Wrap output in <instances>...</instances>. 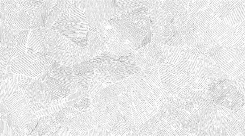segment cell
Returning <instances> with one entry per match:
<instances>
[{
  "instance_id": "obj_9",
  "label": "cell",
  "mask_w": 245,
  "mask_h": 136,
  "mask_svg": "<svg viewBox=\"0 0 245 136\" xmlns=\"http://www.w3.org/2000/svg\"><path fill=\"white\" fill-rule=\"evenodd\" d=\"M208 82L209 80L206 78H197L191 86L190 90H204L207 87Z\"/></svg>"
},
{
  "instance_id": "obj_1",
  "label": "cell",
  "mask_w": 245,
  "mask_h": 136,
  "mask_svg": "<svg viewBox=\"0 0 245 136\" xmlns=\"http://www.w3.org/2000/svg\"><path fill=\"white\" fill-rule=\"evenodd\" d=\"M26 47L40 52H45L48 54V49L46 47L45 39L41 27L31 30Z\"/></svg>"
},
{
  "instance_id": "obj_21",
  "label": "cell",
  "mask_w": 245,
  "mask_h": 136,
  "mask_svg": "<svg viewBox=\"0 0 245 136\" xmlns=\"http://www.w3.org/2000/svg\"><path fill=\"white\" fill-rule=\"evenodd\" d=\"M175 132H176V134H177V136H188V134H187L185 132V131H184V130L183 129V127L182 126H180L179 128H176V129H175Z\"/></svg>"
},
{
  "instance_id": "obj_28",
  "label": "cell",
  "mask_w": 245,
  "mask_h": 136,
  "mask_svg": "<svg viewBox=\"0 0 245 136\" xmlns=\"http://www.w3.org/2000/svg\"><path fill=\"white\" fill-rule=\"evenodd\" d=\"M198 112H199V111L197 109H196V108H194L193 109H192V110L190 112H189L190 116L192 117L193 118H194L195 115H196Z\"/></svg>"
},
{
  "instance_id": "obj_25",
  "label": "cell",
  "mask_w": 245,
  "mask_h": 136,
  "mask_svg": "<svg viewBox=\"0 0 245 136\" xmlns=\"http://www.w3.org/2000/svg\"><path fill=\"white\" fill-rule=\"evenodd\" d=\"M181 120L179 118L177 117V118H176V122L174 123V124L172 126V128H173V129H176V128H177L180 127V126H181Z\"/></svg>"
},
{
  "instance_id": "obj_23",
  "label": "cell",
  "mask_w": 245,
  "mask_h": 136,
  "mask_svg": "<svg viewBox=\"0 0 245 136\" xmlns=\"http://www.w3.org/2000/svg\"><path fill=\"white\" fill-rule=\"evenodd\" d=\"M245 72L242 73L241 74H240V75H238L237 77H235L233 79L234 80V81H237V82H238L245 83Z\"/></svg>"
},
{
  "instance_id": "obj_13",
  "label": "cell",
  "mask_w": 245,
  "mask_h": 136,
  "mask_svg": "<svg viewBox=\"0 0 245 136\" xmlns=\"http://www.w3.org/2000/svg\"><path fill=\"white\" fill-rule=\"evenodd\" d=\"M230 1L225 0V2L222 4L217 10H216L215 11H214V13H213L212 15H214L216 17L218 18L220 15L222 14L223 12H225L227 9L230 6Z\"/></svg>"
},
{
  "instance_id": "obj_7",
  "label": "cell",
  "mask_w": 245,
  "mask_h": 136,
  "mask_svg": "<svg viewBox=\"0 0 245 136\" xmlns=\"http://www.w3.org/2000/svg\"><path fill=\"white\" fill-rule=\"evenodd\" d=\"M27 43H22L19 45H16L14 48H10L7 50V54L9 56V60H11L13 58L19 56L26 52Z\"/></svg>"
},
{
  "instance_id": "obj_2",
  "label": "cell",
  "mask_w": 245,
  "mask_h": 136,
  "mask_svg": "<svg viewBox=\"0 0 245 136\" xmlns=\"http://www.w3.org/2000/svg\"><path fill=\"white\" fill-rule=\"evenodd\" d=\"M37 85L38 80H35L23 90L26 99L30 104L38 103L40 101L42 93L38 89Z\"/></svg>"
},
{
  "instance_id": "obj_4",
  "label": "cell",
  "mask_w": 245,
  "mask_h": 136,
  "mask_svg": "<svg viewBox=\"0 0 245 136\" xmlns=\"http://www.w3.org/2000/svg\"><path fill=\"white\" fill-rule=\"evenodd\" d=\"M160 65L157 64L153 66L152 67V69L148 74H146V76L144 77V80L145 82L148 84H154L155 86L158 87L162 86L161 80L160 78L158 69Z\"/></svg>"
},
{
  "instance_id": "obj_12",
  "label": "cell",
  "mask_w": 245,
  "mask_h": 136,
  "mask_svg": "<svg viewBox=\"0 0 245 136\" xmlns=\"http://www.w3.org/2000/svg\"><path fill=\"white\" fill-rule=\"evenodd\" d=\"M106 85L100 82V81H91L88 85V90L90 94L92 93L95 91H98L99 90L103 89V88L107 87Z\"/></svg>"
},
{
  "instance_id": "obj_15",
  "label": "cell",
  "mask_w": 245,
  "mask_h": 136,
  "mask_svg": "<svg viewBox=\"0 0 245 136\" xmlns=\"http://www.w3.org/2000/svg\"><path fill=\"white\" fill-rule=\"evenodd\" d=\"M40 118H32V119L30 121L29 125H28L27 133V134H26V136L31 135L32 132H33V131L34 130V129H36L37 124H38V122H39Z\"/></svg>"
},
{
  "instance_id": "obj_16",
  "label": "cell",
  "mask_w": 245,
  "mask_h": 136,
  "mask_svg": "<svg viewBox=\"0 0 245 136\" xmlns=\"http://www.w3.org/2000/svg\"><path fill=\"white\" fill-rule=\"evenodd\" d=\"M153 34H154V33L151 30L150 32H148L146 36L144 38L143 41L141 43V47L142 48L146 47L148 44L151 43V42H152V35Z\"/></svg>"
},
{
  "instance_id": "obj_3",
  "label": "cell",
  "mask_w": 245,
  "mask_h": 136,
  "mask_svg": "<svg viewBox=\"0 0 245 136\" xmlns=\"http://www.w3.org/2000/svg\"><path fill=\"white\" fill-rule=\"evenodd\" d=\"M19 31L9 29L5 34H1L0 46L6 47L8 49L13 48L17 44V39L19 36Z\"/></svg>"
},
{
  "instance_id": "obj_18",
  "label": "cell",
  "mask_w": 245,
  "mask_h": 136,
  "mask_svg": "<svg viewBox=\"0 0 245 136\" xmlns=\"http://www.w3.org/2000/svg\"><path fill=\"white\" fill-rule=\"evenodd\" d=\"M190 79V77L188 76L187 74H180L178 75L177 81L180 83H181L183 86H185L188 83Z\"/></svg>"
},
{
  "instance_id": "obj_30",
  "label": "cell",
  "mask_w": 245,
  "mask_h": 136,
  "mask_svg": "<svg viewBox=\"0 0 245 136\" xmlns=\"http://www.w3.org/2000/svg\"><path fill=\"white\" fill-rule=\"evenodd\" d=\"M172 18H173V17H172V15H171V14L168 15L167 16V21H166V23H169V22L171 21V20L172 19Z\"/></svg>"
},
{
  "instance_id": "obj_14",
  "label": "cell",
  "mask_w": 245,
  "mask_h": 136,
  "mask_svg": "<svg viewBox=\"0 0 245 136\" xmlns=\"http://www.w3.org/2000/svg\"><path fill=\"white\" fill-rule=\"evenodd\" d=\"M51 95L52 93L48 89V85H46L44 92L42 94L40 102H45V103L50 102H51Z\"/></svg>"
},
{
  "instance_id": "obj_5",
  "label": "cell",
  "mask_w": 245,
  "mask_h": 136,
  "mask_svg": "<svg viewBox=\"0 0 245 136\" xmlns=\"http://www.w3.org/2000/svg\"><path fill=\"white\" fill-rule=\"evenodd\" d=\"M0 136H19L15 128L9 126L6 121L0 118Z\"/></svg>"
},
{
  "instance_id": "obj_6",
  "label": "cell",
  "mask_w": 245,
  "mask_h": 136,
  "mask_svg": "<svg viewBox=\"0 0 245 136\" xmlns=\"http://www.w3.org/2000/svg\"><path fill=\"white\" fill-rule=\"evenodd\" d=\"M67 106H69L68 102H66V103H63V104L52 106L46 110H40V111L37 112L36 113H33V114H34L37 118H40L42 116L50 115L53 112H56L60 111Z\"/></svg>"
},
{
  "instance_id": "obj_20",
  "label": "cell",
  "mask_w": 245,
  "mask_h": 136,
  "mask_svg": "<svg viewBox=\"0 0 245 136\" xmlns=\"http://www.w3.org/2000/svg\"><path fill=\"white\" fill-rule=\"evenodd\" d=\"M72 2L77 4L78 6L83 11L85 10L86 1H72Z\"/></svg>"
},
{
  "instance_id": "obj_11",
  "label": "cell",
  "mask_w": 245,
  "mask_h": 136,
  "mask_svg": "<svg viewBox=\"0 0 245 136\" xmlns=\"http://www.w3.org/2000/svg\"><path fill=\"white\" fill-rule=\"evenodd\" d=\"M19 5L23 6L24 10H36L38 7L33 4V1L30 0H16Z\"/></svg>"
},
{
  "instance_id": "obj_10",
  "label": "cell",
  "mask_w": 245,
  "mask_h": 136,
  "mask_svg": "<svg viewBox=\"0 0 245 136\" xmlns=\"http://www.w3.org/2000/svg\"><path fill=\"white\" fill-rule=\"evenodd\" d=\"M51 106L50 102L49 103L38 102L36 103L30 104V111H32L33 113H36V112L40 111V110H46Z\"/></svg>"
},
{
  "instance_id": "obj_17",
  "label": "cell",
  "mask_w": 245,
  "mask_h": 136,
  "mask_svg": "<svg viewBox=\"0 0 245 136\" xmlns=\"http://www.w3.org/2000/svg\"><path fill=\"white\" fill-rule=\"evenodd\" d=\"M159 20L161 22L162 27H163L166 24L167 15L165 14V12L164 11L162 10L161 8L159 9Z\"/></svg>"
},
{
  "instance_id": "obj_22",
  "label": "cell",
  "mask_w": 245,
  "mask_h": 136,
  "mask_svg": "<svg viewBox=\"0 0 245 136\" xmlns=\"http://www.w3.org/2000/svg\"><path fill=\"white\" fill-rule=\"evenodd\" d=\"M163 56L165 59V61L168 60L169 59V56L168 46H163Z\"/></svg>"
},
{
  "instance_id": "obj_19",
  "label": "cell",
  "mask_w": 245,
  "mask_h": 136,
  "mask_svg": "<svg viewBox=\"0 0 245 136\" xmlns=\"http://www.w3.org/2000/svg\"><path fill=\"white\" fill-rule=\"evenodd\" d=\"M40 27L41 26H40V22L38 21L37 16L36 15L33 17L31 21V30L40 29Z\"/></svg>"
},
{
  "instance_id": "obj_8",
  "label": "cell",
  "mask_w": 245,
  "mask_h": 136,
  "mask_svg": "<svg viewBox=\"0 0 245 136\" xmlns=\"http://www.w3.org/2000/svg\"><path fill=\"white\" fill-rule=\"evenodd\" d=\"M91 74H81L79 75H75L74 77V82H77L81 87H88L89 83L91 81Z\"/></svg>"
},
{
  "instance_id": "obj_24",
  "label": "cell",
  "mask_w": 245,
  "mask_h": 136,
  "mask_svg": "<svg viewBox=\"0 0 245 136\" xmlns=\"http://www.w3.org/2000/svg\"><path fill=\"white\" fill-rule=\"evenodd\" d=\"M194 108V104L190 102H188L185 104H184V110H186L188 112H190L192 109H193Z\"/></svg>"
},
{
  "instance_id": "obj_27",
  "label": "cell",
  "mask_w": 245,
  "mask_h": 136,
  "mask_svg": "<svg viewBox=\"0 0 245 136\" xmlns=\"http://www.w3.org/2000/svg\"><path fill=\"white\" fill-rule=\"evenodd\" d=\"M70 133H71V136H81V132H80L79 130H74V129H72L71 131H70Z\"/></svg>"
},
{
  "instance_id": "obj_29",
  "label": "cell",
  "mask_w": 245,
  "mask_h": 136,
  "mask_svg": "<svg viewBox=\"0 0 245 136\" xmlns=\"http://www.w3.org/2000/svg\"><path fill=\"white\" fill-rule=\"evenodd\" d=\"M190 30H191V27H190V26H188L187 29H184V30H183L182 31H180V34H181L183 36H184V35H185L187 34H188V32H189V31H190Z\"/></svg>"
},
{
  "instance_id": "obj_26",
  "label": "cell",
  "mask_w": 245,
  "mask_h": 136,
  "mask_svg": "<svg viewBox=\"0 0 245 136\" xmlns=\"http://www.w3.org/2000/svg\"><path fill=\"white\" fill-rule=\"evenodd\" d=\"M197 19V18H196V17H193V18H190V19H189L188 21H187L186 22H185V26H190L192 25L193 23H194V22L196 21V20Z\"/></svg>"
}]
</instances>
